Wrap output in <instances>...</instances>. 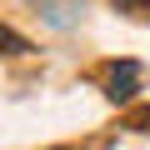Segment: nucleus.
Masks as SVG:
<instances>
[{"instance_id":"f03ea898","label":"nucleus","mask_w":150,"mask_h":150,"mask_svg":"<svg viewBox=\"0 0 150 150\" xmlns=\"http://www.w3.org/2000/svg\"><path fill=\"white\" fill-rule=\"evenodd\" d=\"M80 10H85L80 0H40V15H45L55 30H70L75 20H80Z\"/></svg>"},{"instance_id":"20e7f679","label":"nucleus","mask_w":150,"mask_h":150,"mask_svg":"<svg viewBox=\"0 0 150 150\" xmlns=\"http://www.w3.org/2000/svg\"><path fill=\"white\" fill-rule=\"evenodd\" d=\"M110 5H115L120 15H145V10H150V0H110Z\"/></svg>"},{"instance_id":"7ed1b4c3","label":"nucleus","mask_w":150,"mask_h":150,"mask_svg":"<svg viewBox=\"0 0 150 150\" xmlns=\"http://www.w3.org/2000/svg\"><path fill=\"white\" fill-rule=\"evenodd\" d=\"M0 45H5V55H30V40H25V35H15L5 20H0Z\"/></svg>"},{"instance_id":"f257e3e1","label":"nucleus","mask_w":150,"mask_h":150,"mask_svg":"<svg viewBox=\"0 0 150 150\" xmlns=\"http://www.w3.org/2000/svg\"><path fill=\"white\" fill-rule=\"evenodd\" d=\"M135 90H140V65L135 60H110L105 65V95L115 105H125V100H135Z\"/></svg>"},{"instance_id":"39448f33","label":"nucleus","mask_w":150,"mask_h":150,"mask_svg":"<svg viewBox=\"0 0 150 150\" xmlns=\"http://www.w3.org/2000/svg\"><path fill=\"white\" fill-rule=\"evenodd\" d=\"M130 125H135V130H150V105H145V110H135V115H130Z\"/></svg>"}]
</instances>
